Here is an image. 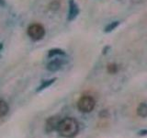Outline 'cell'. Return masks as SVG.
Here are the masks:
<instances>
[{"label": "cell", "mask_w": 147, "mask_h": 138, "mask_svg": "<svg viewBox=\"0 0 147 138\" xmlns=\"http://www.w3.org/2000/svg\"><path fill=\"white\" fill-rule=\"evenodd\" d=\"M55 80H56V78H55V77L51 78V79H48V80H43L42 82L40 83V85L37 87L36 92H40V91L44 90L45 89H47V87H51L55 82Z\"/></svg>", "instance_id": "7"}, {"label": "cell", "mask_w": 147, "mask_h": 138, "mask_svg": "<svg viewBox=\"0 0 147 138\" xmlns=\"http://www.w3.org/2000/svg\"><path fill=\"white\" fill-rule=\"evenodd\" d=\"M79 14V7L75 2V0H69V11H68V17L67 20L72 21L77 17Z\"/></svg>", "instance_id": "5"}, {"label": "cell", "mask_w": 147, "mask_h": 138, "mask_svg": "<svg viewBox=\"0 0 147 138\" xmlns=\"http://www.w3.org/2000/svg\"><path fill=\"white\" fill-rule=\"evenodd\" d=\"M63 64V62L62 59H59V58L53 59L47 64L46 68H47V70H49L51 72H56L62 68Z\"/></svg>", "instance_id": "6"}, {"label": "cell", "mask_w": 147, "mask_h": 138, "mask_svg": "<svg viewBox=\"0 0 147 138\" xmlns=\"http://www.w3.org/2000/svg\"><path fill=\"white\" fill-rule=\"evenodd\" d=\"M108 71L110 74H115L118 71V66L115 64H110L108 66Z\"/></svg>", "instance_id": "12"}, {"label": "cell", "mask_w": 147, "mask_h": 138, "mask_svg": "<svg viewBox=\"0 0 147 138\" xmlns=\"http://www.w3.org/2000/svg\"><path fill=\"white\" fill-rule=\"evenodd\" d=\"M138 115L142 118L147 117V104L146 103H142L139 105V107L137 109Z\"/></svg>", "instance_id": "9"}, {"label": "cell", "mask_w": 147, "mask_h": 138, "mask_svg": "<svg viewBox=\"0 0 147 138\" xmlns=\"http://www.w3.org/2000/svg\"><path fill=\"white\" fill-rule=\"evenodd\" d=\"M28 35L30 38L33 41H40L44 37L45 35V30L44 27L38 23L31 24L28 28Z\"/></svg>", "instance_id": "3"}, {"label": "cell", "mask_w": 147, "mask_h": 138, "mask_svg": "<svg viewBox=\"0 0 147 138\" xmlns=\"http://www.w3.org/2000/svg\"><path fill=\"white\" fill-rule=\"evenodd\" d=\"M119 21H113V22H111L110 24H109L107 27L105 28V32H110V31H112L113 30H115L119 26Z\"/></svg>", "instance_id": "11"}, {"label": "cell", "mask_w": 147, "mask_h": 138, "mask_svg": "<svg viewBox=\"0 0 147 138\" xmlns=\"http://www.w3.org/2000/svg\"><path fill=\"white\" fill-rule=\"evenodd\" d=\"M96 101L91 96H83L77 102V108L81 112L88 113L94 110Z\"/></svg>", "instance_id": "2"}, {"label": "cell", "mask_w": 147, "mask_h": 138, "mask_svg": "<svg viewBox=\"0 0 147 138\" xmlns=\"http://www.w3.org/2000/svg\"><path fill=\"white\" fill-rule=\"evenodd\" d=\"M60 117L58 116H53L47 119L45 122V132L46 133H52L53 131H56L58 123L60 122Z\"/></svg>", "instance_id": "4"}, {"label": "cell", "mask_w": 147, "mask_h": 138, "mask_svg": "<svg viewBox=\"0 0 147 138\" xmlns=\"http://www.w3.org/2000/svg\"><path fill=\"white\" fill-rule=\"evenodd\" d=\"M9 107L7 103L3 99H0V117H4L7 114Z\"/></svg>", "instance_id": "8"}, {"label": "cell", "mask_w": 147, "mask_h": 138, "mask_svg": "<svg viewBox=\"0 0 147 138\" xmlns=\"http://www.w3.org/2000/svg\"><path fill=\"white\" fill-rule=\"evenodd\" d=\"M55 55H65V53L64 51H63L62 49H52L49 51V53H48V57L49 58H52Z\"/></svg>", "instance_id": "10"}, {"label": "cell", "mask_w": 147, "mask_h": 138, "mask_svg": "<svg viewBox=\"0 0 147 138\" xmlns=\"http://www.w3.org/2000/svg\"><path fill=\"white\" fill-rule=\"evenodd\" d=\"M2 48H3V43H0V51L2 50Z\"/></svg>", "instance_id": "15"}, {"label": "cell", "mask_w": 147, "mask_h": 138, "mask_svg": "<svg viewBox=\"0 0 147 138\" xmlns=\"http://www.w3.org/2000/svg\"><path fill=\"white\" fill-rule=\"evenodd\" d=\"M56 131L63 138H74L79 132V124L76 119L66 117L60 120Z\"/></svg>", "instance_id": "1"}, {"label": "cell", "mask_w": 147, "mask_h": 138, "mask_svg": "<svg viewBox=\"0 0 147 138\" xmlns=\"http://www.w3.org/2000/svg\"><path fill=\"white\" fill-rule=\"evenodd\" d=\"M139 135H147V131H142Z\"/></svg>", "instance_id": "14"}, {"label": "cell", "mask_w": 147, "mask_h": 138, "mask_svg": "<svg viewBox=\"0 0 147 138\" xmlns=\"http://www.w3.org/2000/svg\"><path fill=\"white\" fill-rule=\"evenodd\" d=\"M0 6H6V2H5V0H0Z\"/></svg>", "instance_id": "13"}]
</instances>
